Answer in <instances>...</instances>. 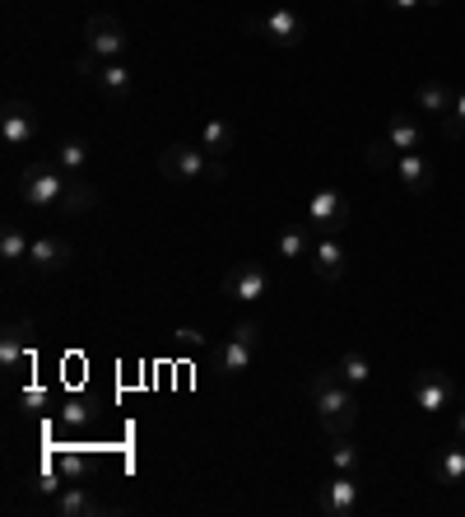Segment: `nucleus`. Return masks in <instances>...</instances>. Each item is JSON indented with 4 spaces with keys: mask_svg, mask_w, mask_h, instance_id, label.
<instances>
[{
    "mask_svg": "<svg viewBox=\"0 0 465 517\" xmlns=\"http://www.w3.org/2000/svg\"><path fill=\"white\" fill-rule=\"evenodd\" d=\"M75 70H80L84 80H93V70H98V56H89V52H84L80 61H75Z\"/></svg>",
    "mask_w": 465,
    "mask_h": 517,
    "instance_id": "32",
    "label": "nucleus"
},
{
    "mask_svg": "<svg viewBox=\"0 0 465 517\" xmlns=\"http://www.w3.org/2000/svg\"><path fill=\"white\" fill-rule=\"evenodd\" d=\"M275 252H279L284 261L312 257V229H307V219H303V224H289V229L279 233V238H275Z\"/></svg>",
    "mask_w": 465,
    "mask_h": 517,
    "instance_id": "23",
    "label": "nucleus"
},
{
    "mask_svg": "<svg viewBox=\"0 0 465 517\" xmlns=\"http://www.w3.org/2000/svg\"><path fill=\"white\" fill-rule=\"evenodd\" d=\"M354 224V205L345 201V191L321 187L312 201H307V229L312 233H345Z\"/></svg>",
    "mask_w": 465,
    "mask_h": 517,
    "instance_id": "6",
    "label": "nucleus"
},
{
    "mask_svg": "<svg viewBox=\"0 0 465 517\" xmlns=\"http://www.w3.org/2000/svg\"><path fill=\"white\" fill-rule=\"evenodd\" d=\"M205 345H210V336H205L200 327H177L173 331V350L177 354H196V350H205Z\"/></svg>",
    "mask_w": 465,
    "mask_h": 517,
    "instance_id": "29",
    "label": "nucleus"
},
{
    "mask_svg": "<svg viewBox=\"0 0 465 517\" xmlns=\"http://www.w3.org/2000/svg\"><path fill=\"white\" fill-rule=\"evenodd\" d=\"M33 136H38V108L28 98H5V108H0V145L19 150Z\"/></svg>",
    "mask_w": 465,
    "mask_h": 517,
    "instance_id": "8",
    "label": "nucleus"
},
{
    "mask_svg": "<svg viewBox=\"0 0 465 517\" xmlns=\"http://www.w3.org/2000/svg\"><path fill=\"white\" fill-rule=\"evenodd\" d=\"M200 150H210L214 159H224L228 150H238V126L228 122V117H210V122L200 126Z\"/></svg>",
    "mask_w": 465,
    "mask_h": 517,
    "instance_id": "19",
    "label": "nucleus"
},
{
    "mask_svg": "<svg viewBox=\"0 0 465 517\" xmlns=\"http://www.w3.org/2000/svg\"><path fill=\"white\" fill-rule=\"evenodd\" d=\"M159 173L163 182H173V187H186V182H224L228 168L224 159H214L210 150H200V145H168L159 154Z\"/></svg>",
    "mask_w": 465,
    "mask_h": 517,
    "instance_id": "3",
    "label": "nucleus"
},
{
    "mask_svg": "<svg viewBox=\"0 0 465 517\" xmlns=\"http://www.w3.org/2000/svg\"><path fill=\"white\" fill-rule=\"evenodd\" d=\"M28 336H33V322H10L5 327V336H0V368H5V378H14V368H19V359H24L28 350Z\"/></svg>",
    "mask_w": 465,
    "mask_h": 517,
    "instance_id": "18",
    "label": "nucleus"
},
{
    "mask_svg": "<svg viewBox=\"0 0 465 517\" xmlns=\"http://www.w3.org/2000/svg\"><path fill=\"white\" fill-rule=\"evenodd\" d=\"M247 33H261L270 47L289 52V47H303L307 24H303V14H293L289 5H275V10L261 14V19H247Z\"/></svg>",
    "mask_w": 465,
    "mask_h": 517,
    "instance_id": "5",
    "label": "nucleus"
},
{
    "mask_svg": "<svg viewBox=\"0 0 465 517\" xmlns=\"http://www.w3.org/2000/svg\"><path fill=\"white\" fill-rule=\"evenodd\" d=\"M386 140H391L400 154L424 150V131H419V122L405 117V112H391V122H386Z\"/></svg>",
    "mask_w": 465,
    "mask_h": 517,
    "instance_id": "22",
    "label": "nucleus"
},
{
    "mask_svg": "<svg viewBox=\"0 0 465 517\" xmlns=\"http://www.w3.org/2000/svg\"><path fill=\"white\" fill-rule=\"evenodd\" d=\"M349 266V252L340 243V233H317V243H312V271L317 280H340Z\"/></svg>",
    "mask_w": 465,
    "mask_h": 517,
    "instance_id": "12",
    "label": "nucleus"
},
{
    "mask_svg": "<svg viewBox=\"0 0 465 517\" xmlns=\"http://www.w3.org/2000/svg\"><path fill=\"white\" fill-rule=\"evenodd\" d=\"M61 424H70V429H75V424H89V406H84V401H66Z\"/></svg>",
    "mask_w": 465,
    "mask_h": 517,
    "instance_id": "30",
    "label": "nucleus"
},
{
    "mask_svg": "<svg viewBox=\"0 0 465 517\" xmlns=\"http://www.w3.org/2000/svg\"><path fill=\"white\" fill-rule=\"evenodd\" d=\"M70 182H75V177H66L61 168L52 164V159H33V164L19 173V196H24V205H33V210H47V215H66Z\"/></svg>",
    "mask_w": 465,
    "mask_h": 517,
    "instance_id": "2",
    "label": "nucleus"
},
{
    "mask_svg": "<svg viewBox=\"0 0 465 517\" xmlns=\"http://www.w3.org/2000/svg\"><path fill=\"white\" fill-rule=\"evenodd\" d=\"M396 159H400V150H396V145H391V140H372V145H368V154H363V164H368L372 168V173H382V168H396Z\"/></svg>",
    "mask_w": 465,
    "mask_h": 517,
    "instance_id": "27",
    "label": "nucleus"
},
{
    "mask_svg": "<svg viewBox=\"0 0 465 517\" xmlns=\"http://www.w3.org/2000/svg\"><path fill=\"white\" fill-rule=\"evenodd\" d=\"M28 233L24 229H14V224H5V229H0V261H5V266H19V261H28Z\"/></svg>",
    "mask_w": 465,
    "mask_h": 517,
    "instance_id": "25",
    "label": "nucleus"
},
{
    "mask_svg": "<svg viewBox=\"0 0 465 517\" xmlns=\"http://www.w3.org/2000/svg\"><path fill=\"white\" fill-rule=\"evenodd\" d=\"M414 103H419V112H428V117H447L456 94L442 80H424V84H414Z\"/></svg>",
    "mask_w": 465,
    "mask_h": 517,
    "instance_id": "20",
    "label": "nucleus"
},
{
    "mask_svg": "<svg viewBox=\"0 0 465 517\" xmlns=\"http://www.w3.org/2000/svg\"><path fill=\"white\" fill-rule=\"evenodd\" d=\"M93 89L103 98H112V103H126L135 89V70L126 66V61H98V70H93Z\"/></svg>",
    "mask_w": 465,
    "mask_h": 517,
    "instance_id": "13",
    "label": "nucleus"
},
{
    "mask_svg": "<svg viewBox=\"0 0 465 517\" xmlns=\"http://www.w3.org/2000/svg\"><path fill=\"white\" fill-rule=\"evenodd\" d=\"M52 508L61 517H98V513H107L103 499H98V494H89L84 485H70V490H61L52 499Z\"/></svg>",
    "mask_w": 465,
    "mask_h": 517,
    "instance_id": "16",
    "label": "nucleus"
},
{
    "mask_svg": "<svg viewBox=\"0 0 465 517\" xmlns=\"http://www.w3.org/2000/svg\"><path fill=\"white\" fill-rule=\"evenodd\" d=\"M52 164L61 168L66 177H89V164H93L89 140H80V136L61 140V145H56V154H52Z\"/></svg>",
    "mask_w": 465,
    "mask_h": 517,
    "instance_id": "17",
    "label": "nucleus"
},
{
    "mask_svg": "<svg viewBox=\"0 0 465 517\" xmlns=\"http://www.w3.org/2000/svg\"><path fill=\"white\" fill-rule=\"evenodd\" d=\"M256 345H261V327H256V322H238V327H233V336L224 341V350L214 354V373H224V378H238V373H247Z\"/></svg>",
    "mask_w": 465,
    "mask_h": 517,
    "instance_id": "7",
    "label": "nucleus"
},
{
    "mask_svg": "<svg viewBox=\"0 0 465 517\" xmlns=\"http://www.w3.org/2000/svg\"><path fill=\"white\" fill-rule=\"evenodd\" d=\"M307 396H312V410L326 434H349L359 424V387H349L335 368H321L307 378Z\"/></svg>",
    "mask_w": 465,
    "mask_h": 517,
    "instance_id": "1",
    "label": "nucleus"
},
{
    "mask_svg": "<svg viewBox=\"0 0 465 517\" xmlns=\"http://www.w3.org/2000/svg\"><path fill=\"white\" fill-rule=\"evenodd\" d=\"M317 508L326 517H349L354 513V508H359V485H354V476H340V471H335V480L321 485Z\"/></svg>",
    "mask_w": 465,
    "mask_h": 517,
    "instance_id": "14",
    "label": "nucleus"
},
{
    "mask_svg": "<svg viewBox=\"0 0 465 517\" xmlns=\"http://www.w3.org/2000/svg\"><path fill=\"white\" fill-rule=\"evenodd\" d=\"M326 462L340 471V476H354L363 466V452L359 443H349V434H331V448H326Z\"/></svg>",
    "mask_w": 465,
    "mask_h": 517,
    "instance_id": "24",
    "label": "nucleus"
},
{
    "mask_svg": "<svg viewBox=\"0 0 465 517\" xmlns=\"http://www.w3.org/2000/svg\"><path fill=\"white\" fill-rule=\"evenodd\" d=\"M456 382L447 378V373H438V368H424L419 378H414V406L424 410V415H438V410L456 406Z\"/></svg>",
    "mask_w": 465,
    "mask_h": 517,
    "instance_id": "10",
    "label": "nucleus"
},
{
    "mask_svg": "<svg viewBox=\"0 0 465 517\" xmlns=\"http://www.w3.org/2000/svg\"><path fill=\"white\" fill-rule=\"evenodd\" d=\"M447 117H452V122H461V126H465V89H461V94H456V103H452V112H447Z\"/></svg>",
    "mask_w": 465,
    "mask_h": 517,
    "instance_id": "33",
    "label": "nucleus"
},
{
    "mask_svg": "<svg viewBox=\"0 0 465 517\" xmlns=\"http://www.w3.org/2000/svg\"><path fill=\"white\" fill-rule=\"evenodd\" d=\"M359 5H363V0H359Z\"/></svg>",
    "mask_w": 465,
    "mask_h": 517,
    "instance_id": "37",
    "label": "nucleus"
},
{
    "mask_svg": "<svg viewBox=\"0 0 465 517\" xmlns=\"http://www.w3.org/2000/svg\"><path fill=\"white\" fill-rule=\"evenodd\" d=\"M47 406V387H28L24 392V410H42Z\"/></svg>",
    "mask_w": 465,
    "mask_h": 517,
    "instance_id": "31",
    "label": "nucleus"
},
{
    "mask_svg": "<svg viewBox=\"0 0 465 517\" xmlns=\"http://www.w3.org/2000/svg\"><path fill=\"white\" fill-rule=\"evenodd\" d=\"M84 52L98 56V61H126L131 38H126V28L112 14H89L84 19Z\"/></svg>",
    "mask_w": 465,
    "mask_h": 517,
    "instance_id": "4",
    "label": "nucleus"
},
{
    "mask_svg": "<svg viewBox=\"0 0 465 517\" xmlns=\"http://www.w3.org/2000/svg\"><path fill=\"white\" fill-rule=\"evenodd\" d=\"M424 5H447V0H424Z\"/></svg>",
    "mask_w": 465,
    "mask_h": 517,
    "instance_id": "36",
    "label": "nucleus"
},
{
    "mask_svg": "<svg viewBox=\"0 0 465 517\" xmlns=\"http://www.w3.org/2000/svg\"><path fill=\"white\" fill-rule=\"evenodd\" d=\"M52 466H56V476L61 480H84L89 476V457H80V452H56Z\"/></svg>",
    "mask_w": 465,
    "mask_h": 517,
    "instance_id": "28",
    "label": "nucleus"
},
{
    "mask_svg": "<svg viewBox=\"0 0 465 517\" xmlns=\"http://www.w3.org/2000/svg\"><path fill=\"white\" fill-rule=\"evenodd\" d=\"M433 476H438L442 485H465V443L461 438L447 443V448H438V457H433Z\"/></svg>",
    "mask_w": 465,
    "mask_h": 517,
    "instance_id": "21",
    "label": "nucleus"
},
{
    "mask_svg": "<svg viewBox=\"0 0 465 517\" xmlns=\"http://www.w3.org/2000/svg\"><path fill=\"white\" fill-rule=\"evenodd\" d=\"M456 438H461V443H465V410H461V415H456Z\"/></svg>",
    "mask_w": 465,
    "mask_h": 517,
    "instance_id": "35",
    "label": "nucleus"
},
{
    "mask_svg": "<svg viewBox=\"0 0 465 517\" xmlns=\"http://www.w3.org/2000/svg\"><path fill=\"white\" fill-rule=\"evenodd\" d=\"M224 294L233 303H261L270 294L266 266H261V261H238V266L228 271V280H224Z\"/></svg>",
    "mask_w": 465,
    "mask_h": 517,
    "instance_id": "9",
    "label": "nucleus"
},
{
    "mask_svg": "<svg viewBox=\"0 0 465 517\" xmlns=\"http://www.w3.org/2000/svg\"><path fill=\"white\" fill-rule=\"evenodd\" d=\"M70 243L66 238H56V233H42V238H33V247H28V271L38 275H61L70 266Z\"/></svg>",
    "mask_w": 465,
    "mask_h": 517,
    "instance_id": "11",
    "label": "nucleus"
},
{
    "mask_svg": "<svg viewBox=\"0 0 465 517\" xmlns=\"http://www.w3.org/2000/svg\"><path fill=\"white\" fill-rule=\"evenodd\" d=\"M386 5H391V10H400V14H405V10H419L424 0H386Z\"/></svg>",
    "mask_w": 465,
    "mask_h": 517,
    "instance_id": "34",
    "label": "nucleus"
},
{
    "mask_svg": "<svg viewBox=\"0 0 465 517\" xmlns=\"http://www.w3.org/2000/svg\"><path fill=\"white\" fill-rule=\"evenodd\" d=\"M335 373L349 382V387H363V382L372 378V368H368V359H363L359 350H349V354H340V364H335Z\"/></svg>",
    "mask_w": 465,
    "mask_h": 517,
    "instance_id": "26",
    "label": "nucleus"
},
{
    "mask_svg": "<svg viewBox=\"0 0 465 517\" xmlns=\"http://www.w3.org/2000/svg\"><path fill=\"white\" fill-rule=\"evenodd\" d=\"M396 173H400V187L414 191V196H424V191L433 187V159H428L424 150L400 154V159H396Z\"/></svg>",
    "mask_w": 465,
    "mask_h": 517,
    "instance_id": "15",
    "label": "nucleus"
}]
</instances>
